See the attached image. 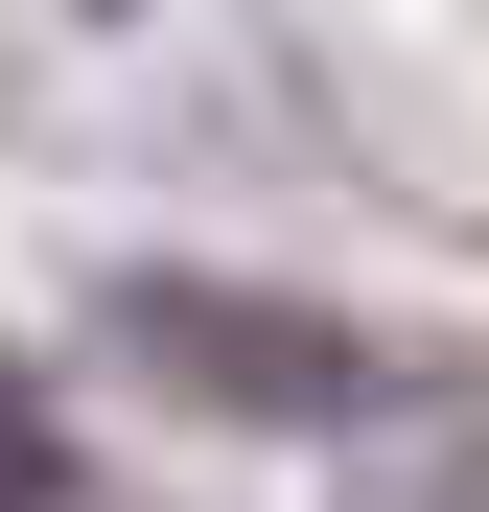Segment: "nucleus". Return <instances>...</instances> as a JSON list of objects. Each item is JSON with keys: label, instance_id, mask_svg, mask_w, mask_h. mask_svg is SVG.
<instances>
[{"label": "nucleus", "instance_id": "obj_1", "mask_svg": "<svg viewBox=\"0 0 489 512\" xmlns=\"http://www.w3.org/2000/svg\"><path fill=\"white\" fill-rule=\"evenodd\" d=\"M140 350H163V373H210V396H303V419H326V396H373V350H303V326H257V303H140Z\"/></svg>", "mask_w": 489, "mask_h": 512}, {"label": "nucleus", "instance_id": "obj_2", "mask_svg": "<svg viewBox=\"0 0 489 512\" xmlns=\"http://www.w3.org/2000/svg\"><path fill=\"white\" fill-rule=\"evenodd\" d=\"M47 489H70V466H47V396L0 373V512H47Z\"/></svg>", "mask_w": 489, "mask_h": 512}, {"label": "nucleus", "instance_id": "obj_3", "mask_svg": "<svg viewBox=\"0 0 489 512\" xmlns=\"http://www.w3.org/2000/svg\"><path fill=\"white\" fill-rule=\"evenodd\" d=\"M47 512H94V489H47Z\"/></svg>", "mask_w": 489, "mask_h": 512}]
</instances>
